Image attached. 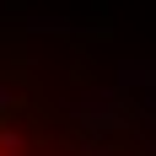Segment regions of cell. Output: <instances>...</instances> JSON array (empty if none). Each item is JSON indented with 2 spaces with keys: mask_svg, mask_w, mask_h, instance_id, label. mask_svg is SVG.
<instances>
[{
  "mask_svg": "<svg viewBox=\"0 0 156 156\" xmlns=\"http://www.w3.org/2000/svg\"><path fill=\"white\" fill-rule=\"evenodd\" d=\"M0 156H113L81 113L0 81Z\"/></svg>",
  "mask_w": 156,
  "mask_h": 156,
  "instance_id": "1",
  "label": "cell"
}]
</instances>
